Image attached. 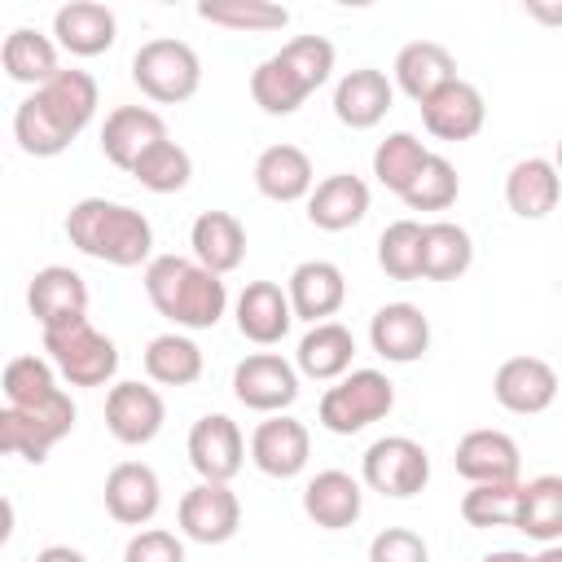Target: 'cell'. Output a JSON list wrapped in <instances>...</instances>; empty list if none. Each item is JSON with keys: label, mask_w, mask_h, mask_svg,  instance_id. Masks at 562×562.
Wrapping results in <instances>:
<instances>
[{"label": "cell", "mask_w": 562, "mask_h": 562, "mask_svg": "<svg viewBox=\"0 0 562 562\" xmlns=\"http://www.w3.org/2000/svg\"><path fill=\"white\" fill-rule=\"evenodd\" d=\"M101 105L97 79L88 70H61L44 88L18 101L13 110V140L31 158H57L70 149V140L92 123Z\"/></svg>", "instance_id": "obj_1"}, {"label": "cell", "mask_w": 562, "mask_h": 562, "mask_svg": "<svg viewBox=\"0 0 562 562\" xmlns=\"http://www.w3.org/2000/svg\"><path fill=\"white\" fill-rule=\"evenodd\" d=\"M145 294L176 329H215L228 312V285L193 255H154L145 263Z\"/></svg>", "instance_id": "obj_2"}, {"label": "cell", "mask_w": 562, "mask_h": 562, "mask_svg": "<svg viewBox=\"0 0 562 562\" xmlns=\"http://www.w3.org/2000/svg\"><path fill=\"white\" fill-rule=\"evenodd\" d=\"M66 237L79 255L110 268H140L154 259V224L127 202L79 198L66 211Z\"/></svg>", "instance_id": "obj_3"}, {"label": "cell", "mask_w": 562, "mask_h": 562, "mask_svg": "<svg viewBox=\"0 0 562 562\" xmlns=\"http://www.w3.org/2000/svg\"><path fill=\"white\" fill-rule=\"evenodd\" d=\"M44 334V356L53 360L57 378L70 386H105L119 373V347L110 334H101L88 316L61 329H40Z\"/></svg>", "instance_id": "obj_4"}, {"label": "cell", "mask_w": 562, "mask_h": 562, "mask_svg": "<svg viewBox=\"0 0 562 562\" xmlns=\"http://www.w3.org/2000/svg\"><path fill=\"white\" fill-rule=\"evenodd\" d=\"M395 408V382L382 369H351L321 395V426L329 435H360L364 426L382 422Z\"/></svg>", "instance_id": "obj_5"}, {"label": "cell", "mask_w": 562, "mask_h": 562, "mask_svg": "<svg viewBox=\"0 0 562 562\" xmlns=\"http://www.w3.org/2000/svg\"><path fill=\"white\" fill-rule=\"evenodd\" d=\"M132 83L158 105H180L202 88V57L184 40H145L132 53Z\"/></svg>", "instance_id": "obj_6"}, {"label": "cell", "mask_w": 562, "mask_h": 562, "mask_svg": "<svg viewBox=\"0 0 562 562\" xmlns=\"http://www.w3.org/2000/svg\"><path fill=\"white\" fill-rule=\"evenodd\" d=\"M75 430V400L61 391L40 408H0V448L31 465L48 461V452Z\"/></svg>", "instance_id": "obj_7"}, {"label": "cell", "mask_w": 562, "mask_h": 562, "mask_svg": "<svg viewBox=\"0 0 562 562\" xmlns=\"http://www.w3.org/2000/svg\"><path fill=\"white\" fill-rule=\"evenodd\" d=\"M360 479H364V487H373L391 501H408L430 483V452L408 435H382L364 448Z\"/></svg>", "instance_id": "obj_8"}, {"label": "cell", "mask_w": 562, "mask_h": 562, "mask_svg": "<svg viewBox=\"0 0 562 562\" xmlns=\"http://www.w3.org/2000/svg\"><path fill=\"white\" fill-rule=\"evenodd\" d=\"M233 395L250 413H285L299 400V369L281 351H255L233 369Z\"/></svg>", "instance_id": "obj_9"}, {"label": "cell", "mask_w": 562, "mask_h": 562, "mask_svg": "<svg viewBox=\"0 0 562 562\" xmlns=\"http://www.w3.org/2000/svg\"><path fill=\"white\" fill-rule=\"evenodd\" d=\"M189 465L202 483H233L246 465V439L241 426L228 413H206L189 426Z\"/></svg>", "instance_id": "obj_10"}, {"label": "cell", "mask_w": 562, "mask_h": 562, "mask_svg": "<svg viewBox=\"0 0 562 562\" xmlns=\"http://www.w3.org/2000/svg\"><path fill=\"white\" fill-rule=\"evenodd\" d=\"M180 531L198 544H228L241 531V501L228 483H193L180 496Z\"/></svg>", "instance_id": "obj_11"}, {"label": "cell", "mask_w": 562, "mask_h": 562, "mask_svg": "<svg viewBox=\"0 0 562 562\" xmlns=\"http://www.w3.org/2000/svg\"><path fill=\"white\" fill-rule=\"evenodd\" d=\"M26 307L40 321V329H61L88 316V281L66 268V263H48L31 277L26 285Z\"/></svg>", "instance_id": "obj_12"}, {"label": "cell", "mask_w": 562, "mask_h": 562, "mask_svg": "<svg viewBox=\"0 0 562 562\" xmlns=\"http://www.w3.org/2000/svg\"><path fill=\"white\" fill-rule=\"evenodd\" d=\"M492 395L501 408H509L518 417H536L558 400V373L540 356H509V360H501V369L492 378Z\"/></svg>", "instance_id": "obj_13"}, {"label": "cell", "mask_w": 562, "mask_h": 562, "mask_svg": "<svg viewBox=\"0 0 562 562\" xmlns=\"http://www.w3.org/2000/svg\"><path fill=\"white\" fill-rule=\"evenodd\" d=\"M167 422V404L154 386L145 382H114L110 395H105V430L127 443V448H140L149 439H158Z\"/></svg>", "instance_id": "obj_14"}, {"label": "cell", "mask_w": 562, "mask_h": 562, "mask_svg": "<svg viewBox=\"0 0 562 562\" xmlns=\"http://www.w3.org/2000/svg\"><path fill=\"white\" fill-rule=\"evenodd\" d=\"M307 457H312V435H307V426L299 417L272 413L250 435V461L268 479H294V474H303L307 470Z\"/></svg>", "instance_id": "obj_15"}, {"label": "cell", "mask_w": 562, "mask_h": 562, "mask_svg": "<svg viewBox=\"0 0 562 562\" xmlns=\"http://www.w3.org/2000/svg\"><path fill=\"white\" fill-rule=\"evenodd\" d=\"M452 465H457V474L470 479V483H518L522 452H518L514 435L492 430V426H479V430H465V435L457 439Z\"/></svg>", "instance_id": "obj_16"}, {"label": "cell", "mask_w": 562, "mask_h": 562, "mask_svg": "<svg viewBox=\"0 0 562 562\" xmlns=\"http://www.w3.org/2000/svg\"><path fill=\"white\" fill-rule=\"evenodd\" d=\"M158 140H167V123L149 105H119L101 123V154L127 176L140 162V154H149Z\"/></svg>", "instance_id": "obj_17"}, {"label": "cell", "mask_w": 562, "mask_h": 562, "mask_svg": "<svg viewBox=\"0 0 562 562\" xmlns=\"http://www.w3.org/2000/svg\"><path fill=\"white\" fill-rule=\"evenodd\" d=\"M369 342L386 364H413L430 351V321L417 303H382L369 321Z\"/></svg>", "instance_id": "obj_18"}, {"label": "cell", "mask_w": 562, "mask_h": 562, "mask_svg": "<svg viewBox=\"0 0 562 562\" xmlns=\"http://www.w3.org/2000/svg\"><path fill=\"white\" fill-rule=\"evenodd\" d=\"M391 101H395V83L386 79V70L356 66L334 88V119L342 127H351V132H369V127H378L386 119Z\"/></svg>", "instance_id": "obj_19"}, {"label": "cell", "mask_w": 562, "mask_h": 562, "mask_svg": "<svg viewBox=\"0 0 562 562\" xmlns=\"http://www.w3.org/2000/svg\"><path fill=\"white\" fill-rule=\"evenodd\" d=\"M233 316H237V334L255 347H277L294 325L290 294L277 281H246V290L237 294Z\"/></svg>", "instance_id": "obj_20"}, {"label": "cell", "mask_w": 562, "mask_h": 562, "mask_svg": "<svg viewBox=\"0 0 562 562\" xmlns=\"http://www.w3.org/2000/svg\"><path fill=\"white\" fill-rule=\"evenodd\" d=\"M53 40L70 57H101L119 40V18L101 0H70L53 13Z\"/></svg>", "instance_id": "obj_21"}, {"label": "cell", "mask_w": 562, "mask_h": 562, "mask_svg": "<svg viewBox=\"0 0 562 562\" xmlns=\"http://www.w3.org/2000/svg\"><path fill=\"white\" fill-rule=\"evenodd\" d=\"M417 110H422V123L435 140H470L487 123V101L470 79H452L448 88H439Z\"/></svg>", "instance_id": "obj_22"}, {"label": "cell", "mask_w": 562, "mask_h": 562, "mask_svg": "<svg viewBox=\"0 0 562 562\" xmlns=\"http://www.w3.org/2000/svg\"><path fill=\"white\" fill-rule=\"evenodd\" d=\"M391 75H395V88L408 101H417V105H426L439 88H448L452 79H461L457 75V57L439 40H413V44H404L395 53Z\"/></svg>", "instance_id": "obj_23"}, {"label": "cell", "mask_w": 562, "mask_h": 562, "mask_svg": "<svg viewBox=\"0 0 562 562\" xmlns=\"http://www.w3.org/2000/svg\"><path fill=\"white\" fill-rule=\"evenodd\" d=\"M285 294H290V307H294V321H329L342 303H347V277L338 263L329 259H303L290 281H285Z\"/></svg>", "instance_id": "obj_24"}, {"label": "cell", "mask_w": 562, "mask_h": 562, "mask_svg": "<svg viewBox=\"0 0 562 562\" xmlns=\"http://www.w3.org/2000/svg\"><path fill=\"white\" fill-rule=\"evenodd\" d=\"M162 505V483L154 474V465L145 461H119L105 474V514L123 527H140L158 514Z\"/></svg>", "instance_id": "obj_25"}, {"label": "cell", "mask_w": 562, "mask_h": 562, "mask_svg": "<svg viewBox=\"0 0 562 562\" xmlns=\"http://www.w3.org/2000/svg\"><path fill=\"white\" fill-rule=\"evenodd\" d=\"M255 189L268 202H307L316 189V167H312L307 149H299L290 140L268 145L255 158Z\"/></svg>", "instance_id": "obj_26"}, {"label": "cell", "mask_w": 562, "mask_h": 562, "mask_svg": "<svg viewBox=\"0 0 562 562\" xmlns=\"http://www.w3.org/2000/svg\"><path fill=\"white\" fill-rule=\"evenodd\" d=\"M360 509H364V487L347 470H321L303 487V514L325 531L351 527L360 518Z\"/></svg>", "instance_id": "obj_27"}, {"label": "cell", "mask_w": 562, "mask_h": 562, "mask_svg": "<svg viewBox=\"0 0 562 562\" xmlns=\"http://www.w3.org/2000/svg\"><path fill=\"white\" fill-rule=\"evenodd\" d=\"M351 360H356V334L338 321H321L312 325L303 338H299V351H294V369L312 382H338L351 373Z\"/></svg>", "instance_id": "obj_28"}, {"label": "cell", "mask_w": 562, "mask_h": 562, "mask_svg": "<svg viewBox=\"0 0 562 562\" xmlns=\"http://www.w3.org/2000/svg\"><path fill=\"white\" fill-rule=\"evenodd\" d=\"M369 215V184L351 171L325 176L307 198V220L325 233H347Z\"/></svg>", "instance_id": "obj_29"}, {"label": "cell", "mask_w": 562, "mask_h": 562, "mask_svg": "<svg viewBox=\"0 0 562 562\" xmlns=\"http://www.w3.org/2000/svg\"><path fill=\"white\" fill-rule=\"evenodd\" d=\"M189 246H193V259L202 268L228 277L246 259V228L233 211H202L189 228Z\"/></svg>", "instance_id": "obj_30"}, {"label": "cell", "mask_w": 562, "mask_h": 562, "mask_svg": "<svg viewBox=\"0 0 562 562\" xmlns=\"http://www.w3.org/2000/svg\"><path fill=\"white\" fill-rule=\"evenodd\" d=\"M562 198V176L553 158H518L505 176V202L518 220H544Z\"/></svg>", "instance_id": "obj_31"}, {"label": "cell", "mask_w": 562, "mask_h": 562, "mask_svg": "<svg viewBox=\"0 0 562 562\" xmlns=\"http://www.w3.org/2000/svg\"><path fill=\"white\" fill-rule=\"evenodd\" d=\"M0 66L13 83H26L31 92L44 88L53 75H61V61H57V40L35 31V26H13L0 44Z\"/></svg>", "instance_id": "obj_32"}, {"label": "cell", "mask_w": 562, "mask_h": 562, "mask_svg": "<svg viewBox=\"0 0 562 562\" xmlns=\"http://www.w3.org/2000/svg\"><path fill=\"white\" fill-rule=\"evenodd\" d=\"M514 531H522L527 540H540V544L562 540V474H536L522 483Z\"/></svg>", "instance_id": "obj_33"}, {"label": "cell", "mask_w": 562, "mask_h": 562, "mask_svg": "<svg viewBox=\"0 0 562 562\" xmlns=\"http://www.w3.org/2000/svg\"><path fill=\"white\" fill-rule=\"evenodd\" d=\"M474 263V241L452 220H430L422 228V277L426 281H457Z\"/></svg>", "instance_id": "obj_34"}, {"label": "cell", "mask_w": 562, "mask_h": 562, "mask_svg": "<svg viewBox=\"0 0 562 562\" xmlns=\"http://www.w3.org/2000/svg\"><path fill=\"white\" fill-rule=\"evenodd\" d=\"M202 369H206L202 347H198L189 334H180V329L158 334V338H149V347H145V373H149L158 386H193V382L202 378Z\"/></svg>", "instance_id": "obj_35"}, {"label": "cell", "mask_w": 562, "mask_h": 562, "mask_svg": "<svg viewBox=\"0 0 562 562\" xmlns=\"http://www.w3.org/2000/svg\"><path fill=\"white\" fill-rule=\"evenodd\" d=\"M250 97H255V105H259L263 114L285 119V114H294V110L312 97V88L272 53V57H263V61L250 70Z\"/></svg>", "instance_id": "obj_36"}, {"label": "cell", "mask_w": 562, "mask_h": 562, "mask_svg": "<svg viewBox=\"0 0 562 562\" xmlns=\"http://www.w3.org/2000/svg\"><path fill=\"white\" fill-rule=\"evenodd\" d=\"M198 18L224 31H246V35H268L290 26V9L272 0H202Z\"/></svg>", "instance_id": "obj_37"}, {"label": "cell", "mask_w": 562, "mask_h": 562, "mask_svg": "<svg viewBox=\"0 0 562 562\" xmlns=\"http://www.w3.org/2000/svg\"><path fill=\"white\" fill-rule=\"evenodd\" d=\"M426 158H430V149L413 132H391L373 149V176H378L382 189H391V193L404 198V189L417 180V171L426 167Z\"/></svg>", "instance_id": "obj_38"}, {"label": "cell", "mask_w": 562, "mask_h": 562, "mask_svg": "<svg viewBox=\"0 0 562 562\" xmlns=\"http://www.w3.org/2000/svg\"><path fill=\"white\" fill-rule=\"evenodd\" d=\"M61 386H57V369L53 360H40V356H13L4 364V404L9 408H40L48 400H57Z\"/></svg>", "instance_id": "obj_39"}, {"label": "cell", "mask_w": 562, "mask_h": 562, "mask_svg": "<svg viewBox=\"0 0 562 562\" xmlns=\"http://www.w3.org/2000/svg\"><path fill=\"white\" fill-rule=\"evenodd\" d=\"M422 228L417 220H391L378 237V268L391 281H417L422 277Z\"/></svg>", "instance_id": "obj_40"}, {"label": "cell", "mask_w": 562, "mask_h": 562, "mask_svg": "<svg viewBox=\"0 0 562 562\" xmlns=\"http://www.w3.org/2000/svg\"><path fill=\"white\" fill-rule=\"evenodd\" d=\"M132 176H136L149 193H180V189L189 184V176H193V158H189L184 145H176V140L167 136V140H158L149 154H140V162L132 167Z\"/></svg>", "instance_id": "obj_41"}, {"label": "cell", "mask_w": 562, "mask_h": 562, "mask_svg": "<svg viewBox=\"0 0 562 562\" xmlns=\"http://www.w3.org/2000/svg\"><path fill=\"white\" fill-rule=\"evenodd\" d=\"M522 483H470L461 496V518L470 527H514Z\"/></svg>", "instance_id": "obj_42"}, {"label": "cell", "mask_w": 562, "mask_h": 562, "mask_svg": "<svg viewBox=\"0 0 562 562\" xmlns=\"http://www.w3.org/2000/svg\"><path fill=\"white\" fill-rule=\"evenodd\" d=\"M461 193V176L443 154H430L426 167L417 171V180L404 189V206L408 211H448Z\"/></svg>", "instance_id": "obj_43"}, {"label": "cell", "mask_w": 562, "mask_h": 562, "mask_svg": "<svg viewBox=\"0 0 562 562\" xmlns=\"http://www.w3.org/2000/svg\"><path fill=\"white\" fill-rule=\"evenodd\" d=\"M277 57L316 92V88L334 75V57H338V53H334V44H329L325 35H294L290 44L277 48Z\"/></svg>", "instance_id": "obj_44"}, {"label": "cell", "mask_w": 562, "mask_h": 562, "mask_svg": "<svg viewBox=\"0 0 562 562\" xmlns=\"http://www.w3.org/2000/svg\"><path fill=\"white\" fill-rule=\"evenodd\" d=\"M369 562H430V544L413 527H382L369 540Z\"/></svg>", "instance_id": "obj_45"}, {"label": "cell", "mask_w": 562, "mask_h": 562, "mask_svg": "<svg viewBox=\"0 0 562 562\" xmlns=\"http://www.w3.org/2000/svg\"><path fill=\"white\" fill-rule=\"evenodd\" d=\"M123 562H184V540L167 527H145L127 540Z\"/></svg>", "instance_id": "obj_46"}, {"label": "cell", "mask_w": 562, "mask_h": 562, "mask_svg": "<svg viewBox=\"0 0 562 562\" xmlns=\"http://www.w3.org/2000/svg\"><path fill=\"white\" fill-rule=\"evenodd\" d=\"M522 9H527V18H536L544 26H562V4H553V0H527Z\"/></svg>", "instance_id": "obj_47"}, {"label": "cell", "mask_w": 562, "mask_h": 562, "mask_svg": "<svg viewBox=\"0 0 562 562\" xmlns=\"http://www.w3.org/2000/svg\"><path fill=\"white\" fill-rule=\"evenodd\" d=\"M35 562H88V558L79 549H70V544H48V549L35 553Z\"/></svg>", "instance_id": "obj_48"}, {"label": "cell", "mask_w": 562, "mask_h": 562, "mask_svg": "<svg viewBox=\"0 0 562 562\" xmlns=\"http://www.w3.org/2000/svg\"><path fill=\"white\" fill-rule=\"evenodd\" d=\"M479 562H531V553H522V549H496V553H483Z\"/></svg>", "instance_id": "obj_49"}, {"label": "cell", "mask_w": 562, "mask_h": 562, "mask_svg": "<svg viewBox=\"0 0 562 562\" xmlns=\"http://www.w3.org/2000/svg\"><path fill=\"white\" fill-rule=\"evenodd\" d=\"M531 562H562V540H558V544H544V549H540Z\"/></svg>", "instance_id": "obj_50"}, {"label": "cell", "mask_w": 562, "mask_h": 562, "mask_svg": "<svg viewBox=\"0 0 562 562\" xmlns=\"http://www.w3.org/2000/svg\"><path fill=\"white\" fill-rule=\"evenodd\" d=\"M553 167H558V176H562V140H558V154H553Z\"/></svg>", "instance_id": "obj_51"}]
</instances>
